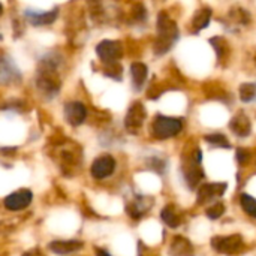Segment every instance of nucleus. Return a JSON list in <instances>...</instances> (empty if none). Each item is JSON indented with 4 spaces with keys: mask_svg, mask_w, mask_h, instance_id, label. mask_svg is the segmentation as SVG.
Segmentation results:
<instances>
[{
    "mask_svg": "<svg viewBox=\"0 0 256 256\" xmlns=\"http://www.w3.org/2000/svg\"><path fill=\"white\" fill-rule=\"evenodd\" d=\"M178 39V28L176 21L170 18L166 12H160L158 16V39L154 42V52L162 56L168 52Z\"/></svg>",
    "mask_w": 256,
    "mask_h": 256,
    "instance_id": "nucleus-1",
    "label": "nucleus"
},
{
    "mask_svg": "<svg viewBox=\"0 0 256 256\" xmlns=\"http://www.w3.org/2000/svg\"><path fill=\"white\" fill-rule=\"evenodd\" d=\"M248 159H249V152H246V150H243V148H238V150H237V160H238L240 164H244Z\"/></svg>",
    "mask_w": 256,
    "mask_h": 256,
    "instance_id": "nucleus-24",
    "label": "nucleus"
},
{
    "mask_svg": "<svg viewBox=\"0 0 256 256\" xmlns=\"http://www.w3.org/2000/svg\"><path fill=\"white\" fill-rule=\"evenodd\" d=\"M82 246L84 244L78 240H56L50 243L48 248L56 255H69V254L78 252L80 249H82Z\"/></svg>",
    "mask_w": 256,
    "mask_h": 256,
    "instance_id": "nucleus-12",
    "label": "nucleus"
},
{
    "mask_svg": "<svg viewBox=\"0 0 256 256\" xmlns=\"http://www.w3.org/2000/svg\"><path fill=\"white\" fill-rule=\"evenodd\" d=\"M152 207V200L147 196H138L135 201H132L128 206V213L130 214V218L134 219H140L142 218Z\"/></svg>",
    "mask_w": 256,
    "mask_h": 256,
    "instance_id": "nucleus-14",
    "label": "nucleus"
},
{
    "mask_svg": "<svg viewBox=\"0 0 256 256\" xmlns=\"http://www.w3.org/2000/svg\"><path fill=\"white\" fill-rule=\"evenodd\" d=\"M140 256H154L152 252H140Z\"/></svg>",
    "mask_w": 256,
    "mask_h": 256,
    "instance_id": "nucleus-27",
    "label": "nucleus"
},
{
    "mask_svg": "<svg viewBox=\"0 0 256 256\" xmlns=\"http://www.w3.org/2000/svg\"><path fill=\"white\" fill-rule=\"evenodd\" d=\"M94 252H96V256H112L110 255L106 250H102V249H99V248H94Z\"/></svg>",
    "mask_w": 256,
    "mask_h": 256,
    "instance_id": "nucleus-25",
    "label": "nucleus"
},
{
    "mask_svg": "<svg viewBox=\"0 0 256 256\" xmlns=\"http://www.w3.org/2000/svg\"><path fill=\"white\" fill-rule=\"evenodd\" d=\"M183 129V122L182 118L176 117H166V116H158L153 120L152 124V132L153 136L158 140H168L176 135H178Z\"/></svg>",
    "mask_w": 256,
    "mask_h": 256,
    "instance_id": "nucleus-2",
    "label": "nucleus"
},
{
    "mask_svg": "<svg viewBox=\"0 0 256 256\" xmlns=\"http://www.w3.org/2000/svg\"><path fill=\"white\" fill-rule=\"evenodd\" d=\"M212 246L220 254H238L243 249V238L240 236H228V237H214L212 240Z\"/></svg>",
    "mask_w": 256,
    "mask_h": 256,
    "instance_id": "nucleus-6",
    "label": "nucleus"
},
{
    "mask_svg": "<svg viewBox=\"0 0 256 256\" xmlns=\"http://www.w3.org/2000/svg\"><path fill=\"white\" fill-rule=\"evenodd\" d=\"M14 80H20V70L15 68L12 60L2 58L0 60V81L10 82Z\"/></svg>",
    "mask_w": 256,
    "mask_h": 256,
    "instance_id": "nucleus-15",
    "label": "nucleus"
},
{
    "mask_svg": "<svg viewBox=\"0 0 256 256\" xmlns=\"http://www.w3.org/2000/svg\"><path fill=\"white\" fill-rule=\"evenodd\" d=\"M201 160H202V153L200 148H195L192 154L188 158V164L184 166V178L189 184V188H195L198 182L202 178V170H201Z\"/></svg>",
    "mask_w": 256,
    "mask_h": 256,
    "instance_id": "nucleus-3",
    "label": "nucleus"
},
{
    "mask_svg": "<svg viewBox=\"0 0 256 256\" xmlns=\"http://www.w3.org/2000/svg\"><path fill=\"white\" fill-rule=\"evenodd\" d=\"M2 14H3V6L0 4V15H2Z\"/></svg>",
    "mask_w": 256,
    "mask_h": 256,
    "instance_id": "nucleus-28",
    "label": "nucleus"
},
{
    "mask_svg": "<svg viewBox=\"0 0 256 256\" xmlns=\"http://www.w3.org/2000/svg\"><path fill=\"white\" fill-rule=\"evenodd\" d=\"M230 128H231V130H232L237 136H240V138L249 136V134H250V130H252L250 120H249L248 116L243 114V112H238L237 116L232 117V120H231V123H230Z\"/></svg>",
    "mask_w": 256,
    "mask_h": 256,
    "instance_id": "nucleus-13",
    "label": "nucleus"
},
{
    "mask_svg": "<svg viewBox=\"0 0 256 256\" xmlns=\"http://www.w3.org/2000/svg\"><path fill=\"white\" fill-rule=\"evenodd\" d=\"M96 54L99 56L100 60H104L108 64L117 63V60L123 54V46L118 40H102L96 46Z\"/></svg>",
    "mask_w": 256,
    "mask_h": 256,
    "instance_id": "nucleus-4",
    "label": "nucleus"
},
{
    "mask_svg": "<svg viewBox=\"0 0 256 256\" xmlns=\"http://www.w3.org/2000/svg\"><path fill=\"white\" fill-rule=\"evenodd\" d=\"M171 254H172L174 256H192L194 250H192V246H190V243H189L186 238L177 237V238L172 242V246H171Z\"/></svg>",
    "mask_w": 256,
    "mask_h": 256,
    "instance_id": "nucleus-17",
    "label": "nucleus"
},
{
    "mask_svg": "<svg viewBox=\"0 0 256 256\" xmlns=\"http://www.w3.org/2000/svg\"><path fill=\"white\" fill-rule=\"evenodd\" d=\"M22 256H44L39 250H30V252H26Z\"/></svg>",
    "mask_w": 256,
    "mask_h": 256,
    "instance_id": "nucleus-26",
    "label": "nucleus"
},
{
    "mask_svg": "<svg viewBox=\"0 0 256 256\" xmlns=\"http://www.w3.org/2000/svg\"><path fill=\"white\" fill-rule=\"evenodd\" d=\"M228 184L226 183H207L202 184L198 189V202L200 204H206L214 198H219L225 194Z\"/></svg>",
    "mask_w": 256,
    "mask_h": 256,
    "instance_id": "nucleus-10",
    "label": "nucleus"
},
{
    "mask_svg": "<svg viewBox=\"0 0 256 256\" xmlns=\"http://www.w3.org/2000/svg\"><path fill=\"white\" fill-rule=\"evenodd\" d=\"M64 117L69 124L72 126H80L86 122L87 117V108L82 102L72 100L64 105Z\"/></svg>",
    "mask_w": 256,
    "mask_h": 256,
    "instance_id": "nucleus-8",
    "label": "nucleus"
},
{
    "mask_svg": "<svg viewBox=\"0 0 256 256\" xmlns=\"http://www.w3.org/2000/svg\"><path fill=\"white\" fill-rule=\"evenodd\" d=\"M147 72H148V69H147V66L144 63H140V62L132 63L130 76H132V81H134V86H135L136 90H140L144 86V82L147 80Z\"/></svg>",
    "mask_w": 256,
    "mask_h": 256,
    "instance_id": "nucleus-16",
    "label": "nucleus"
},
{
    "mask_svg": "<svg viewBox=\"0 0 256 256\" xmlns=\"http://www.w3.org/2000/svg\"><path fill=\"white\" fill-rule=\"evenodd\" d=\"M206 141L212 146V147H224V148H230V141L222 135V134H212L206 136Z\"/></svg>",
    "mask_w": 256,
    "mask_h": 256,
    "instance_id": "nucleus-22",
    "label": "nucleus"
},
{
    "mask_svg": "<svg viewBox=\"0 0 256 256\" xmlns=\"http://www.w3.org/2000/svg\"><path fill=\"white\" fill-rule=\"evenodd\" d=\"M24 15L33 26H50L57 18V9H52V10H30V9H27L24 12Z\"/></svg>",
    "mask_w": 256,
    "mask_h": 256,
    "instance_id": "nucleus-11",
    "label": "nucleus"
},
{
    "mask_svg": "<svg viewBox=\"0 0 256 256\" xmlns=\"http://www.w3.org/2000/svg\"><path fill=\"white\" fill-rule=\"evenodd\" d=\"M240 204H242V207H243V210L249 214V216H252V218H256V200L255 198H252L250 195H248V194H243L242 195V198H240Z\"/></svg>",
    "mask_w": 256,
    "mask_h": 256,
    "instance_id": "nucleus-21",
    "label": "nucleus"
},
{
    "mask_svg": "<svg viewBox=\"0 0 256 256\" xmlns=\"http://www.w3.org/2000/svg\"><path fill=\"white\" fill-rule=\"evenodd\" d=\"M32 200H33V194L28 189H21V190H16V192L8 195L4 198L3 204H4V208L9 212H20V210H24L26 207H28Z\"/></svg>",
    "mask_w": 256,
    "mask_h": 256,
    "instance_id": "nucleus-5",
    "label": "nucleus"
},
{
    "mask_svg": "<svg viewBox=\"0 0 256 256\" xmlns=\"http://www.w3.org/2000/svg\"><path fill=\"white\" fill-rule=\"evenodd\" d=\"M144 120H146V110H144L142 104L135 102L134 105H130L129 111H128V116L124 118L126 129L130 130V132H135L142 126Z\"/></svg>",
    "mask_w": 256,
    "mask_h": 256,
    "instance_id": "nucleus-9",
    "label": "nucleus"
},
{
    "mask_svg": "<svg viewBox=\"0 0 256 256\" xmlns=\"http://www.w3.org/2000/svg\"><path fill=\"white\" fill-rule=\"evenodd\" d=\"M160 218H162V220H164L168 226H171V228H177V226L182 224V216L177 213V210H176L172 206H166V207L162 210Z\"/></svg>",
    "mask_w": 256,
    "mask_h": 256,
    "instance_id": "nucleus-18",
    "label": "nucleus"
},
{
    "mask_svg": "<svg viewBox=\"0 0 256 256\" xmlns=\"http://www.w3.org/2000/svg\"><path fill=\"white\" fill-rule=\"evenodd\" d=\"M240 99L243 102H252L256 99V84L246 82L240 87Z\"/></svg>",
    "mask_w": 256,
    "mask_h": 256,
    "instance_id": "nucleus-20",
    "label": "nucleus"
},
{
    "mask_svg": "<svg viewBox=\"0 0 256 256\" xmlns=\"http://www.w3.org/2000/svg\"><path fill=\"white\" fill-rule=\"evenodd\" d=\"M114 170H116L114 158L110 154H104L92 164V177L96 180H104L110 177L114 172Z\"/></svg>",
    "mask_w": 256,
    "mask_h": 256,
    "instance_id": "nucleus-7",
    "label": "nucleus"
},
{
    "mask_svg": "<svg viewBox=\"0 0 256 256\" xmlns=\"http://www.w3.org/2000/svg\"><path fill=\"white\" fill-rule=\"evenodd\" d=\"M224 212H225V206L220 204V202H216L210 208H207V218L208 219H213V220L214 219H219L224 214Z\"/></svg>",
    "mask_w": 256,
    "mask_h": 256,
    "instance_id": "nucleus-23",
    "label": "nucleus"
},
{
    "mask_svg": "<svg viewBox=\"0 0 256 256\" xmlns=\"http://www.w3.org/2000/svg\"><path fill=\"white\" fill-rule=\"evenodd\" d=\"M210 18H212V10H210L208 8L201 9V10L195 15V18H194V21H192L194 32H200V30L206 28V27L208 26V22H210Z\"/></svg>",
    "mask_w": 256,
    "mask_h": 256,
    "instance_id": "nucleus-19",
    "label": "nucleus"
}]
</instances>
